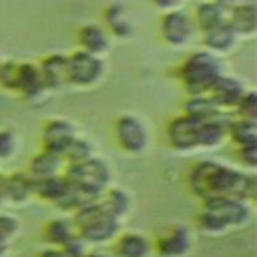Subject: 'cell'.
<instances>
[{"instance_id": "1", "label": "cell", "mask_w": 257, "mask_h": 257, "mask_svg": "<svg viewBox=\"0 0 257 257\" xmlns=\"http://www.w3.org/2000/svg\"><path fill=\"white\" fill-rule=\"evenodd\" d=\"M187 183L193 195H197L201 201L235 195L253 203L257 195L255 173H247L235 165L221 163L215 159H205L195 163L187 175Z\"/></svg>"}, {"instance_id": "2", "label": "cell", "mask_w": 257, "mask_h": 257, "mask_svg": "<svg viewBox=\"0 0 257 257\" xmlns=\"http://www.w3.org/2000/svg\"><path fill=\"white\" fill-rule=\"evenodd\" d=\"M229 120L199 122L181 112L173 116L167 124V143L175 153H181V155L207 153V151L221 149L227 141Z\"/></svg>"}, {"instance_id": "3", "label": "cell", "mask_w": 257, "mask_h": 257, "mask_svg": "<svg viewBox=\"0 0 257 257\" xmlns=\"http://www.w3.org/2000/svg\"><path fill=\"white\" fill-rule=\"evenodd\" d=\"M227 70H225L221 56L205 48H199V50L189 52L183 58V62L177 68V80L185 88L187 96H195V94H207L211 86Z\"/></svg>"}, {"instance_id": "4", "label": "cell", "mask_w": 257, "mask_h": 257, "mask_svg": "<svg viewBox=\"0 0 257 257\" xmlns=\"http://www.w3.org/2000/svg\"><path fill=\"white\" fill-rule=\"evenodd\" d=\"M74 227L78 237L88 245V247H104L114 241V237L122 231V223L114 219L102 205L100 201H90L78 207L72 215Z\"/></svg>"}, {"instance_id": "5", "label": "cell", "mask_w": 257, "mask_h": 257, "mask_svg": "<svg viewBox=\"0 0 257 257\" xmlns=\"http://www.w3.org/2000/svg\"><path fill=\"white\" fill-rule=\"evenodd\" d=\"M64 175L74 189L82 191L90 199H98L112 185V169L100 155H92L86 161L66 165Z\"/></svg>"}, {"instance_id": "6", "label": "cell", "mask_w": 257, "mask_h": 257, "mask_svg": "<svg viewBox=\"0 0 257 257\" xmlns=\"http://www.w3.org/2000/svg\"><path fill=\"white\" fill-rule=\"evenodd\" d=\"M112 137L116 147L131 157H141L151 149V128L149 122L135 112H120L112 122Z\"/></svg>"}, {"instance_id": "7", "label": "cell", "mask_w": 257, "mask_h": 257, "mask_svg": "<svg viewBox=\"0 0 257 257\" xmlns=\"http://www.w3.org/2000/svg\"><path fill=\"white\" fill-rule=\"evenodd\" d=\"M66 76L68 86L88 90L98 86L106 76V62L100 56H94L84 50H74L66 54Z\"/></svg>"}, {"instance_id": "8", "label": "cell", "mask_w": 257, "mask_h": 257, "mask_svg": "<svg viewBox=\"0 0 257 257\" xmlns=\"http://www.w3.org/2000/svg\"><path fill=\"white\" fill-rule=\"evenodd\" d=\"M159 36L169 48H187L197 38V28L191 12L185 8L163 12L159 18Z\"/></svg>"}, {"instance_id": "9", "label": "cell", "mask_w": 257, "mask_h": 257, "mask_svg": "<svg viewBox=\"0 0 257 257\" xmlns=\"http://www.w3.org/2000/svg\"><path fill=\"white\" fill-rule=\"evenodd\" d=\"M203 209H209L211 213H215L229 227V231L243 229L253 219V203L243 197H235V195L205 199Z\"/></svg>"}, {"instance_id": "10", "label": "cell", "mask_w": 257, "mask_h": 257, "mask_svg": "<svg viewBox=\"0 0 257 257\" xmlns=\"http://www.w3.org/2000/svg\"><path fill=\"white\" fill-rule=\"evenodd\" d=\"M195 249V233L189 225L175 223L153 241L155 257H189Z\"/></svg>"}, {"instance_id": "11", "label": "cell", "mask_w": 257, "mask_h": 257, "mask_svg": "<svg viewBox=\"0 0 257 257\" xmlns=\"http://www.w3.org/2000/svg\"><path fill=\"white\" fill-rule=\"evenodd\" d=\"M80 131L78 126L70 120V118H62V116H52L42 124L40 131V143L44 151L56 153L64 159V153L68 151V147L78 139Z\"/></svg>"}, {"instance_id": "12", "label": "cell", "mask_w": 257, "mask_h": 257, "mask_svg": "<svg viewBox=\"0 0 257 257\" xmlns=\"http://www.w3.org/2000/svg\"><path fill=\"white\" fill-rule=\"evenodd\" d=\"M12 92L26 98V100H44L48 96V90L44 88V82L38 72V64L30 60H16V72H14V84Z\"/></svg>"}, {"instance_id": "13", "label": "cell", "mask_w": 257, "mask_h": 257, "mask_svg": "<svg viewBox=\"0 0 257 257\" xmlns=\"http://www.w3.org/2000/svg\"><path fill=\"white\" fill-rule=\"evenodd\" d=\"M76 46L78 50L104 58L112 50V36L100 22H84L76 28Z\"/></svg>"}, {"instance_id": "14", "label": "cell", "mask_w": 257, "mask_h": 257, "mask_svg": "<svg viewBox=\"0 0 257 257\" xmlns=\"http://www.w3.org/2000/svg\"><path fill=\"white\" fill-rule=\"evenodd\" d=\"M249 86L239 78V76H233L229 72H225L213 86L211 90L207 92V96L225 112H233V108L237 106V102L241 100V96L245 94Z\"/></svg>"}, {"instance_id": "15", "label": "cell", "mask_w": 257, "mask_h": 257, "mask_svg": "<svg viewBox=\"0 0 257 257\" xmlns=\"http://www.w3.org/2000/svg\"><path fill=\"white\" fill-rule=\"evenodd\" d=\"M38 72L44 82V88L48 92H58L68 86V76H66V54L60 52H50L42 56L38 62Z\"/></svg>"}, {"instance_id": "16", "label": "cell", "mask_w": 257, "mask_h": 257, "mask_svg": "<svg viewBox=\"0 0 257 257\" xmlns=\"http://www.w3.org/2000/svg\"><path fill=\"white\" fill-rule=\"evenodd\" d=\"M102 26L112 36V40H128L135 34V22L131 10L124 4H108L102 8Z\"/></svg>"}, {"instance_id": "17", "label": "cell", "mask_w": 257, "mask_h": 257, "mask_svg": "<svg viewBox=\"0 0 257 257\" xmlns=\"http://www.w3.org/2000/svg\"><path fill=\"white\" fill-rule=\"evenodd\" d=\"M112 245V257H155L153 239L141 231H120Z\"/></svg>"}, {"instance_id": "18", "label": "cell", "mask_w": 257, "mask_h": 257, "mask_svg": "<svg viewBox=\"0 0 257 257\" xmlns=\"http://www.w3.org/2000/svg\"><path fill=\"white\" fill-rule=\"evenodd\" d=\"M191 18L195 22L197 34H201L219 24H225L229 18V8L221 0H197Z\"/></svg>"}, {"instance_id": "19", "label": "cell", "mask_w": 257, "mask_h": 257, "mask_svg": "<svg viewBox=\"0 0 257 257\" xmlns=\"http://www.w3.org/2000/svg\"><path fill=\"white\" fill-rule=\"evenodd\" d=\"M199 36H201L203 48L213 52V54H217V56H221V58L231 54L239 46V42H241L239 36L235 34V30L229 26V22L219 24V26H215L211 30H205Z\"/></svg>"}, {"instance_id": "20", "label": "cell", "mask_w": 257, "mask_h": 257, "mask_svg": "<svg viewBox=\"0 0 257 257\" xmlns=\"http://www.w3.org/2000/svg\"><path fill=\"white\" fill-rule=\"evenodd\" d=\"M183 114H187L193 120L199 122H211V120H229L231 114L221 110L207 94H195V96H187V100L183 102Z\"/></svg>"}, {"instance_id": "21", "label": "cell", "mask_w": 257, "mask_h": 257, "mask_svg": "<svg viewBox=\"0 0 257 257\" xmlns=\"http://www.w3.org/2000/svg\"><path fill=\"white\" fill-rule=\"evenodd\" d=\"M64 169H66V163L60 155L40 149L36 155L30 157L26 173L30 175L32 181H40V179H48V177H54V175H62Z\"/></svg>"}, {"instance_id": "22", "label": "cell", "mask_w": 257, "mask_h": 257, "mask_svg": "<svg viewBox=\"0 0 257 257\" xmlns=\"http://www.w3.org/2000/svg\"><path fill=\"white\" fill-rule=\"evenodd\" d=\"M98 201H100V205L114 217V219H118L122 225L126 223V219L133 215V197H131V193L126 191V189H122V187H114V185H110L100 197H98Z\"/></svg>"}, {"instance_id": "23", "label": "cell", "mask_w": 257, "mask_h": 257, "mask_svg": "<svg viewBox=\"0 0 257 257\" xmlns=\"http://www.w3.org/2000/svg\"><path fill=\"white\" fill-rule=\"evenodd\" d=\"M76 227H74V221L72 217L68 215H60V217H52L44 223L42 227V237L46 241V245H52V247H64L68 241H72L76 237Z\"/></svg>"}, {"instance_id": "24", "label": "cell", "mask_w": 257, "mask_h": 257, "mask_svg": "<svg viewBox=\"0 0 257 257\" xmlns=\"http://www.w3.org/2000/svg\"><path fill=\"white\" fill-rule=\"evenodd\" d=\"M229 26L235 30L239 40H249L257 34V4H245L229 10Z\"/></svg>"}, {"instance_id": "25", "label": "cell", "mask_w": 257, "mask_h": 257, "mask_svg": "<svg viewBox=\"0 0 257 257\" xmlns=\"http://www.w3.org/2000/svg\"><path fill=\"white\" fill-rule=\"evenodd\" d=\"M70 189V183L66 179V175H54V177H48V179H40V181H34V197L42 199L44 203H50V205H56L66 197Z\"/></svg>"}, {"instance_id": "26", "label": "cell", "mask_w": 257, "mask_h": 257, "mask_svg": "<svg viewBox=\"0 0 257 257\" xmlns=\"http://www.w3.org/2000/svg\"><path fill=\"white\" fill-rule=\"evenodd\" d=\"M227 141L235 143V147L257 145V120L231 116L227 124Z\"/></svg>"}, {"instance_id": "27", "label": "cell", "mask_w": 257, "mask_h": 257, "mask_svg": "<svg viewBox=\"0 0 257 257\" xmlns=\"http://www.w3.org/2000/svg\"><path fill=\"white\" fill-rule=\"evenodd\" d=\"M197 229L207 237H223V235L231 233L229 227L209 209H201V213L197 215Z\"/></svg>"}, {"instance_id": "28", "label": "cell", "mask_w": 257, "mask_h": 257, "mask_svg": "<svg viewBox=\"0 0 257 257\" xmlns=\"http://www.w3.org/2000/svg\"><path fill=\"white\" fill-rule=\"evenodd\" d=\"M22 147V139L14 128H0V163H10L14 157H18Z\"/></svg>"}, {"instance_id": "29", "label": "cell", "mask_w": 257, "mask_h": 257, "mask_svg": "<svg viewBox=\"0 0 257 257\" xmlns=\"http://www.w3.org/2000/svg\"><path fill=\"white\" fill-rule=\"evenodd\" d=\"M22 231V221L8 211H0V245H10Z\"/></svg>"}, {"instance_id": "30", "label": "cell", "mask_w": 257, "mask_h": 257, "mask_svg": "<svg viewBox=\"0 0 257 257\" xmlns=\"http://www.w3.org/2000/svg\"><path fill=\"white\" fill-rule=\"evenodd\" d=\"M92 155H96V151H94L92 143H90L86 137L78 135V139H76V141H74V143L68 147V151L64 153V163H66V165L80 163V161L90 159Z\"/></svg>"}, {"instance_id": "31", "label": "cell", "mask_w": 257, "mask_h": 257, "mask_svg": "<svg viewBox=\"0 0 257 257\" xmlns=\"http://www.w3.org/2000/svg\"><path fill=\"white\" fill-rule=\"evenodd\" d=\"M231 116L257 120V92H255L253 88H247V90H245V94L241 96V100H239L237 106L233 108Z\"/></svg>"}, {"instance_id": "32", "label": "cell", "mask_w": 257, "mask_h": 257, "mask_svg": "<svg viewBox=\"0 0 257 257\" xmlns=\"http://www.w3.org/2000/svg\"><path fill=\"white\" fill-rule=\"evenodd\" d=\"M237 157V167L247 171V173H255L257 171V145H247V147H237L235 151Z\"/></svg>"}, {"instance_id": "33", "label": "cell", "mask_w": 257, "mask_h": 257, "mask_svg": "<svg viewBox=\"0 0 257 257\" xmlns=\"http://www.w3.org/2000/svg\"><path fill=\"white\" fill-rule=\"evenodd\" d=\"M88 249H90V247H88V245H86V243H84V241H82L78 235H76L72 241H68V243L62 247V251H64V255H66V257H82V255H84Z\"/></svg>"}, {"instance_id": "34", "label": "cell", "mask_w": 257, "mask_h": 257, "mask_svg": "<svg viewBox=\"0 0 257 257\" xmlns=\"http://www.w3.org/2000/svg\"><path fill=\"white\" fill-rule=\"evenodd\" d=\"M151 4L163 14V12H169V10H177V8H183V0H151Z\"/></svg>"}, {"instance_id": "35", "label": "cell", "mask_w": 257, "mask_h": 257, "mask_svg": "<svg viewBox=\"0 0 257 257\" xmlns=\"http://www.w3.org/2000/svg\"><path fill=\"white\" fill-rule=\"evenodd\" d=\"M36 257H66V255H64V251H62L60 247L46 245V247H42V249L36 253Z\"/></svg>"}, {"instance_id": "36", "label": "cell", "mask_w": 257, "mask_h": 257, "mask_svg": "<svg viewBox=\"0 0 257 257\" xmlns=\"http://www.w3.org/2000/svg\"><path fill=\"white\" fill-rule=\"evenodd\" d=\"M229 10L237 8V6H245V4H257V0H221Z\"/></svg>"}, {"instance_id": "37", "label": "cell", "mask_w": 257, "mask_h": 257, "mask_svg": "<svg viewBox=\"0 0 257 257\" xmlns=\"http://www.w3.org/2000/svg\"><path fill=\"white\" fill-rule=\"evenodd\" d=\"M82 257H112L110 253H106L104 249H100V247H90Z\"/></svg>"}, {"instance_id": "38", "label": "cell", "mask_w": 257, "mask_h": 257, "mask_svg": "<svg viewBox=\"0 0 257 257\" xmlns=\"http://www.w3.org/2000/svg\"><path fill=\"white\" fill-rule=\"evenodd\" d=\"M8 253V245H0V257H6Z\"/></svg>"}, {"instance_id": "39", "label": "cell", "mask_w": 257, "mask_h": 257, "mask_svg": "<svg viewBox=\"0 0 257 257\" xmlns=\"http://www.w3.org/2000/svg\"><path fill=\"white\" fill-rule=\"evenodd\" d=\"M2 60H4V58H2V56H0V64H2Z\"/></svg>"}]
</instances>
